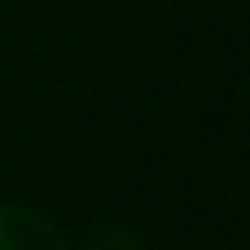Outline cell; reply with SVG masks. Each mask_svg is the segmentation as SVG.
I'll use <instances>...</instances> for the list:
<instances>
[{"label":"cell","instance_id":"cell-1","mask_svg":"<svg viewBox=\"0 0 250 250\" xmlns=\"http://www.w3.org/2000/svg\"><path fill=\"white\" fill-rule=\"evenodd\" d=\"M0 250H66V237L44 211L26 202H0Z\"/></svg>","mask_w":250,"mask_h":250},{"label":"cell","instance_id":"cell-2","mask_svg":"<svg viewBox=\"0 0 250 250\" xmlns=\"http://www.w3.org/2000/svg\"><path fill=\"white\" fill-rule=\"evenodd\" d=\"M79 250H145V246H141V237H136L132 229H123V224H105V229H97Z\"/></svg>","mask_w":250,"mask_h":250}]
</instances>
